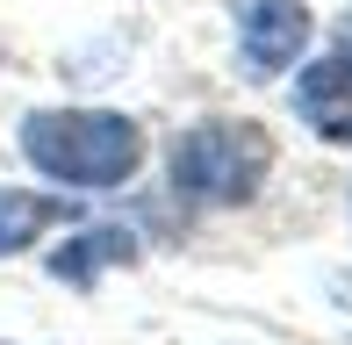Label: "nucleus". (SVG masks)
I'll return each instance as SVG.
<instances>
[{
  "instance_id": "1",
  "label": "nucleus",
  "mask_w": 352,
  "mask_h": 345,
  "mask_svg": "<svg viewBox=\"0 0 352 345\" xmlns=\"http://www.w3.org/2000/svg\"><path fill=\"white\" fill-rule=\"evenodd\" d=\"M22 159L72 194H108L137 180L144 130L122 108H36L22 115Z\"/></svg>"
},
{
  "instance_id": "2",
  "label": "nucleus",
  "mask_w": 352,
  "mask_h": 345,
  "mask_svg": "<svg viewBox=\"0 0 352 345\" xmlns=\"http://www.w3.org/2000/svg\"><path fill=\"white\" fill-rule=\"evenodd\" d=\"M173 187L201 209H245L274 172V137L245 115H209L173 137Z\"/></svg>"
},
{
  "instance_id": "3",
  "label": "nucleus",
  "mask_w": 352,
  "mask_h": 345,
  "mask_svg": "<svg viewBox=\"0 0 352 345\" xmlns=\"http://www.w3.org/2000/svg\"><path fill=\"white\" fill-rule=\"evenodd\" d=\"M309 8L302 0H237V58L252 80H280L309 51Z\"/></svg>"
},
{
  "instance_id": "4",
  "label": "nucleus",
  "mask_w": 352,
  "mask_h": 345,
  "mask_svg": "<svg viewBox=\"0 0 352 345\" xmlns=\"http://www.w3.org/2000/svg\"><path fill=\"white\" fill-rule=\"evenodd\" d=\"M295 115L302 130H316L324 144H352V51L309 58L295 72Z\"/></svg>"
},
{
  "instance_id": "5",
  "label": "nucleus",
  "mask_w": 352,
  "mask_h": 345,
  "mask_svg": "<svg viewBox=\"0 0 352 345\" xmlns=\"http://www.w3.org/2000/svg\"><path fill=\"white\" fill-rule=\"evenodd\" d=\"M65 216H72V209H65L58 194H36V187H0V259L29 252V245H36L43 230H58Z\"/></svg>"
},
{
  "instance_id": "6",
  "label": "nucleus",
  "mask_w": 352,
  "mask_h": 345,
  "mask_svg": "<svg viewBox=\"0 0 352 345\" xmlns=\"http://www.w3.org/2000/svg\"><path fill=\"white\" fill-rule=\"evenodd\" d=\"M122 259H137V238H130L122 223H94V230H79L72 245H58V252H51V274L72 280V288H87L101 266H122Z\"/></svg>"
},
{
  "instance_id": "7",
  "label": "nucleus",
  "mask_w": 352,
  "mask_h": 345,
  "mask_svg": "<svg viewBox=\"0 0 352 345\" xmlns=\"http://www.w3.org/2000/svg\"><path fill=\"white\" fill-rule=\"evenodd\" d=\"M345 43H352V14H345Z\"/></svg>"
}]
</instances>
